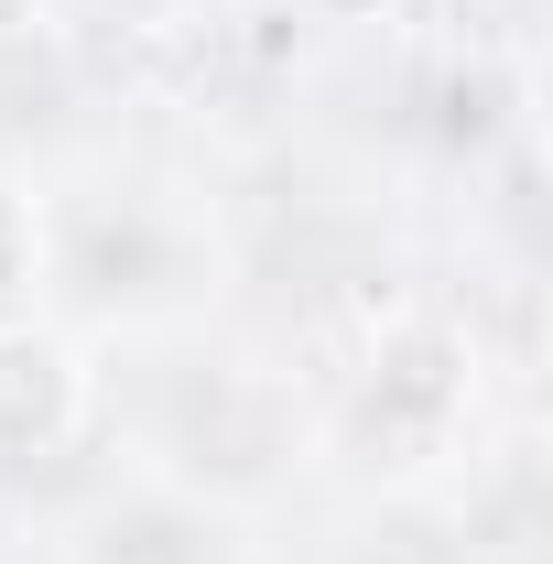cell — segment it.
I'll return each mask as SVG.
<instances>
[{
	"mask_svg": "<svg viewBox=\"0 0 553 564\" xmlns=\"http://www.w3.org/2000/svg\"><path fill=\"white\" fill-rule=\"evenodd\" d=\"M478 413V358L456 326L434 315H402L380 348L358 358L337 402V456L358 478H423L434 456H456V423Z\"/></svg>",
	"mask_w": 553,
	"mask_h": 564,
	"instance_id": "1",
	"label": "cell"
},
{
	"mask_svg": "<svg viewBox=\"0 0 553 564\" xmlns=\"http://www.w3.org/2000/svg\"><path fill=\"white\" fill-rule=\"evenodd\" d=\"M76 423H87V369L55 326L11 315L0 326V467H33V456H66Z\"/></svg>",
	"mask_w": 553,
	"mask_h": 564,
	"instance_id": "2",
	"label": "cell"
},
{
	"mask_svg": "<svg viewBox=\"0 0 553 564\" xmlns=\"http://www.w3.org/2000/svg\"><path fill=\"white\" fill-rule=\"evenodd\" d=\"M33 272H44V228H33V207L0 185V326L33 304Z\"/></svg>",
	"mask_w": 553,
	"mask_h": 564,
	"instance_id": "3",
	"label": "cell"
},
{
	"mask_svg": "<svg viewBox=\"0 0 553 564\" xmlns=\"http://www.w3.org/2000/svg\"><path fill=\"white\" fill-rule=\"evenodd\" d=\"M293 11H315V22H369V11H391V0H293Z\"/></svg>",
	"mask_w": 553,
	"mask_h": 564,
	"instance_id": "4",
	"label": "cell"
},
{
	"mask_svg": "<svg viewBox=\"0 0 553 564\" xmlns=\"http://www.w3.org/2000/svg\"><path fill=\"white\" fill-rule=\"evenodd\" d=\"M44 11H55V0H0V33H33Z\"/></svg>",
	"mask_w": 553,
	"mask_h": 564,
	"instance_id": "5",
	"label": "cell"
}]
</instances>
